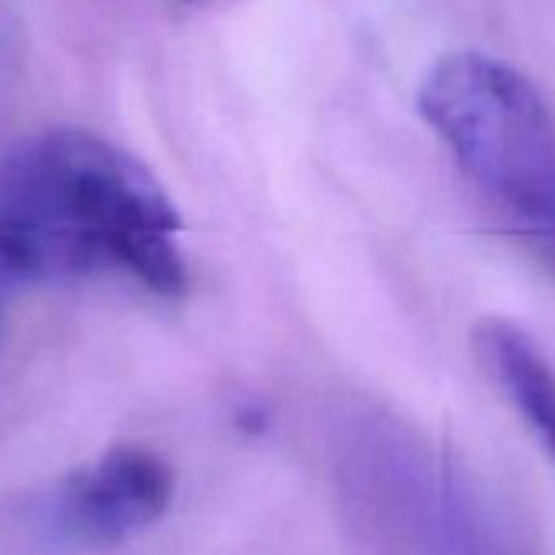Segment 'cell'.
<instances>
[{
    "label": "cell",
    "mask_w": 555,
    "mask_h": 555,
    "mask_svg": "<svg viewBox=\"0 0 555 555\" xmlns=\"http://www.w3.org/2000/svg\"><path fill=\"white\" fill-rule=\"evenodd\" d=\"M180 232L154 173L92 131H43L0 167V274L11 282L118 271L157 298H180Z\"/></svg>",
    "instance_id": "1"
},
{
    "label": "cell",
    "mask_w": 555,
    "mask_h": 555,
    "mask_svg": "<svg viewBox=\"0 0 555 555\" xmlns=\"http://www.w3.org/2000/svg\"><path fill=\"white\" fill-rule=\"evenodd\" d=\"M418 115L467 183L555 264V115L532 79L490 53H448L418 86Z\"/></svg>",
    "instance_id": "2"
},
{
    "label": "cell",
    "mask_w": 555,
    "mask_h": 555,
    "mask_svg": "<svg viewBox=\"0 0 555 555\" xmlns=\"http://www.w3.org/2000/svg\"><path fill=\"white\" fill-rule=\"evenodd\" d=\"M402 490L418 555H548L516 500L454 464H409Z\"/></svg>",
    "instance_id": "3"
},
{
    "label": "cell",
    "mask_w": 555,
    "mask_h": 555,
    "mask_svg": "<svg viewBox=\"0 0 555 555\" xmlns=\"http://www.w3.org/2000/svg\"><path fill=\"white\" fill-rule=\"evenodd\" d=\"M173 467L147 448H112L63 490V522L86 545H118L151 529L173 500Z\"/></svg>",
    "instance_id": "4"
},
{
    "label": "cell",
    "mask_w": 555,
    "mask_h": 555,
    "mask_svg": "<svg viewBox=\"0 0 555 555\" xmlns=\"http://www.w3.org/2000/svg\"><path fill=\"white\" fill-rule=\"evenodd\" d=\"M470 340L483 373L509 399L555 464V370L545 353L522 327L500 318H483Z\"/></svg>",
    "instance_id": "5"
}]
</instances>
